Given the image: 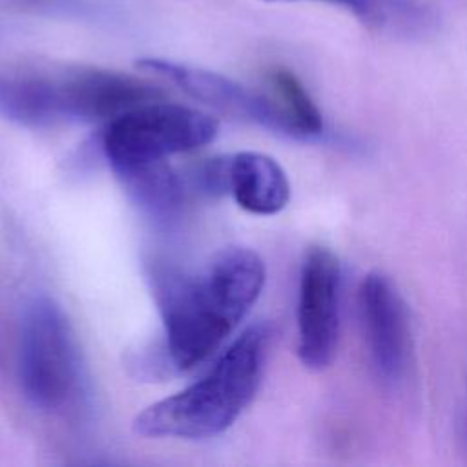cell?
Masks as SVG:
<instances>
[{
	"instance_id": "30bf717a",
	"label": "cell",
	"mask_w": 467,
	"mask_h": 467,
	"mask_svg": "<svg viewBox=\"0 0 467 467\" xmlns=\"http://www.w3.org/2000/svg\"><path fill=\"white\" fill-rule=\"evenodd\" d=\"M0 115L24 126L67 120L60 80L0 73Z\"/></svg>"
},
{
	"instance_id": "ba28073f",
	"label": "cell",
	"mask_w": 467,
	"mask_h": 467,
	"mask_svg": "<svg viewBox=\"0 0 467 467\" xmlns=\"http://www.w3.org/2000/svg\"><path fill=\"white\" fill-rule=\"evenodd\" d=\"M67 120H111L140 104L162 99L151 84L102 69H86L60 78Z\"/></svg>"
},
{
	"instance_id": "5bb4252c",
	"label": "cell",
	"mask_w": 467,
	"mask_h": 467,
	"mask_svg": "<svg viewBox=\"0 0 467 467\" xmlns=\"http://www.w3.org/2000/svg\"><path fill=\"white\" fill-rule=\"evenodd\" d=\"M268 2H285V0H268ZM323 2H330V4L339 5V7H341V4H343V0H323Z\"/></svg>"
},
{
	"instance_id": "3957f363",
	"label": "cell",
	"mask_w": 467,
	"mask_h": 467,
	"mask_svg": "<svg viewBox=\"0 0 467 467\" xmlns=\"http://www.w3.org/2000/svg\"><path fill=\"white\" fill-rule=\"evenodd\" d=\"M18 379L26 400L40 410H62L80 392L78 345L64 310L49 296L33 297L22 312Z\"/></svg>"
},
{
	"instance_id": "7c38bea8",
	"label": "cell",
	"mask_w": 467,
	"mask_h": 467,
	"mask_svg": "<svg viewBox=\"0 0 467 467\" xmlns=\"http://www.w3.org/2000/svg\"><path fill=\"white\" fill-rule=\"evenodd\" d=\"M272 99L275 100L286 128L288 137L310 140L323 133L325 122L314 99L303 82L286 67H275L268 75Z\"/></svg>"
},
{
	"instance_id": "8fae6325",
	"label": "cell",
	"mask_w": 467,
	"mask_h": 467,
	"mask_svg": "<svg viewBox=\"0 0 467 467\" xmlns=\"http://www.w3.org/2000/svg\"><path fill=\"white\" fill-rule=\"evenodd\" d=\"M130 197L157 217L173 215L184 197L182 182L166 161L137 162L113 168Z\"/></svg>"
},
{
	"instance_id": "9c48e42d",
	"label": "cell",
	"mask_w": 467,
	"mask_h": 467,
	"mask_svg": "<svg viewBox=\"0 0 467 467\" xmlns=\"http://www.w3.org/2000/svg\"><path fill=\"white\" fill-rule=\"evenodd\" d=\"M228 192L235 202L255 215H274L290 199V184L275 159L259 151L228 157Z\"/></svg>"
},
{
	"instance_id": "52a82bcc",
	"label": "cell",
	"mask_w": 467,
	"mask_h": 467,
	"mask_svg": "<svg viewBox=\"0 0 467 467\" xmlns=\"http://www.w3.org/2000/svg\"><path fill=\"white\" fill-rule=\"evenodd\" d=\"M358 306L374 368L387 381L401 379L410 356L409 317L401 296L387 275L370 272L359 285Z\"/></svg>"
},
{
	"instance_id": "277c9868",
	"label": "cell",
	"mask_w": 467,
	"mask_h": 467,
	"mask_svg": "<svg viewBox=\"0 0 467 467\" xmlns=\"http://www.w3.org/2000/svg\"><path fill=\"white\" fill-rule=\"evenodd\" d=\"M219 120L199 109L164 102L140 104L108 122L100 148L111 168L166 161L212 142Z\"/></svg>"
},
{
	"instance_id": "6da1fadb",
	"label": "cell",
	"mask_w": 467,
	"mask_h": 467,
	"mask_svg": "<svg viewBox=\"0 0 467 467\" xmlns=\"http://www.w3.org/2000/svg\"><path fill=\"white\" fill-rule=\"evenodd\" d=\"M265 263L250 248L228 246L195 274L161 272L153 294L164 323L162 348L173 372L206 361L248 314L265 286Z\"/></svg>"
},
{
	"instance_id": "7a4b0ae2",
	"label": "cell",
	"mask_w": 467,
	"mask_h": 467,
	"mask_svg": "<svg viewBox=\"0 0 467 467\" xmlns=\"http://www.w3.org/2000/svg\"><path fill=\"white\" fill-rule=\"evenodd\" d=\"M270 337L266 323L244 328L204 378L139 412L133 431L144 438L184 440L224 432L259 389Z\"/></svg>"
},
{
	"instance_id": "4fadbf2b",
	"label": "cell",
	"mask_w": 467,
	"mask_h": 467,
	"mask_svg": "<svg viewBox=\"0 0 467 467\" xmlns=\"http://www.w3.org/2000/svg\"><path fill=\"white\" fill-rule=\"evenodd\" d=\"M7 4L33 9V11H46V13H84L89 9L88 0H4Z\"/></svg>"
},
{
	"instance_id": "5b68a950",
	"label": "cell",
	"mask_w": 467,
	"mask_h": 467,
	"mask_svg": "<svg viewBox=\"0 0 467 467\" xmlns=\"http://www.w3.org/2000/svg\"><path fill=\"white\" fill-rule=\"evenodd\" d=\"M341 266L323 246H312L301 265L297 294V356L310 370L327 368L339 336Z\"/></svg>"
},
{
	"instance_id": "8992f818",
	"label": "cell",
	"mask_w": 467,
	"mask_h": 467,
	"mask_svg": "<svg viewBox=\"0 0 467 467\" xmlns=\"http://www.w3.org/2000/svg\"><path fill=\"white\" fill-rule=\"evenodd\" d=\"M137 66L146 73L170 80L195 100L288 137L286 122L275 100L268 95L255 93L221 73L168 58L144 57L137 60Z\"/></svg>"
}]
</instances>
